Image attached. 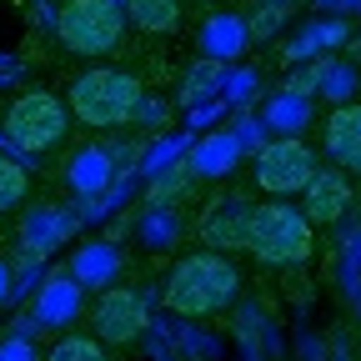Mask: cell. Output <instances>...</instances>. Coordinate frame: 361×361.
<instances>
[{
    "label": "cell",
    "mask_w": 361,
    "mask_h": 361,
    "mask_svg": "<svg viewBox=\"0 0 361 361\" xmlns=\"http://www.w3.org/2000/svg\"><path fill=\"white\" fill-rule=\"evenodd\" d=\"M186 151H191V141H186V135H161V141L141 156V171L146 176H161L166 166H176V161H186Z\"/></svg>",
    "instance_id": "cell-23"
},
{
    "label": "cell",
    "mask_w": 361,
    "mask_h": 361,
    "mask_svg": "<svg viewBox=\"0 0 361 361\" xmlns=\"http://www.w3.org/2000/svg\"><path fill=\"white\" fill-rule=\"evenodd\" d=\"M80 281L71 276V271H56V276H45L40 291H35V326H71L80 316Z\"/></svg>",
    "instance_id": "cell-12"
},
{
    "label": "cell",
    "mask_w": 361,
    "mask_h": 361,
    "mask_svg": "<svg viewBox=\"0 0 361 361\" xmlns=\"http://www.w3.org/2000/svg\"><path fill=\"white\" fill-rule=\"evenodd\" d=\"M351 90H356V71L346 66V61H336V56H326V71H322V90L316 96H326V101H351Z\"/></svg>",
    "instance_id": "cell-24"
},
{
    "label": "cell",
    "mask_w": 361,
    "mask_h": 361,
    "mask_svg": "<svg viewBox=\"0 0 361 361\" xmlns=\"http://www.w3.org/2000/svg\"><path fill=\"white\" fill-rule=\"evenodd\" d=\"M6 296H11V266L0 261V301H6Z\"/></svg>",
    "instance_id": "cell-31"
},
{
    "label": "cell",
    "mask_w": 361,
    "mask_h": 361,
    "mask_svg": "<svg viewBox=\"0 0 361 361\" xmlns=\"http://www.w3.org/2000/svg\"><path fill=\"white\" fill-rule=\"evenodd\" d=\"M301 196H306L301 211H306L311 226H331V221H341L351 211V176L341 166H316L311 180L301 186Z\"/></svg>",
    "instance_id": "cell-8"
},
{
    "label": "cell",
    "mask_w": 361,
    "mask_h": 361,
    "mask_svg": "<svg viewBox=\"0 0 361 361\" xmlns=\"http://www.w3.org/2000/svg\"><path fill=\"white\" fill-rule=\"evenodd\" d=\"M236 291H241V266L226 251H196L186 261H176V271L166 276V306L186 322L226 311L236 301Z\"/></svg>",
    "instance_id": "cell-1"
},
{
    "label": "cell",
    "mask_w": 361,
    "mask_h": 361,
    "mask_svg": "<svg viewBox=\"0 0 361 361\" xmlns=\"http://www.w3.org/2000/svg\"><path fill=\"white\" fill-rule=\"evenodd\" d=\"M261 6H281V11H291V6H301V0H261Z\"/></svg>",
    "instance_id": "cell-32"
},
{
    "label": "cell",
    "mask_w": 361,
    "mask_h": 361,
    "mask_svg": "<svg viewBox=\"0 0 361 361\" xmlns=\"http://www.w3.org/2000/svg\"><path fill=\"white\" fill-rule=\"evenodd\" d=\"M0 361H35V351H30V341L11 336V341H0Z\"/></svg>",
    "instance_id": "cell-30"
},
{
    "label": "cell",
    "mask_w": 361,
    "mask_h": 361,
    "mask_svg": "<svg viewBox=\"0 0 361 361\" xmlns=\"http://www.w3.org/2000/svg\"><path fill=\"white\" fill-rule=\"evenodd\" d=\"M45 361H106V346L101 336H61Z\"/></svg>",
    "instance_id": "cell-26"
},
{
    "label": "cell",
    "mask_w": 361,
    "mask_h": 361,
    "mask_svg": "<svg viewBox=\"0 0 361 361\" xmlns=\"http://www.w3.org/2000/svg\"><path fill=\"white\" fill-rule=\"evenodd\" d=\"M341 40H351V25H346V20H316V25H306V30L286 45V61H311V56H326L331 45H341Z\"/></svg>",
    "instance_id": "cell-19"
},
{
    "label": "cell",
    "mask_w": 361,
    "mask_h": 361,
    "mask_svg": "<svg viewBox=\"0 0 361 361\" xmlns=\"http://www.w3.org/2000/svg\"><path fill=\"white\" fill-rule=\"evenodd\" d=\"M316 171V151L301 141V135H276V141H261L256 146V186L266 196H301V186Z\"/></svg>",
    "instance_id": "cell-6"
},
{
    "label": "cell",
    "mask_w": 361,
    "mask_h": 361,
    "mask_svg": "<svg viewBox=\"0 0 361 361\" xmlns=\"http://www.w3.org/2000/svg\"><path fill=\"white\" fill-rule=\"evenodd\" d=\"M90 322H96V336H101L106 346H130V341H141L151 311H146V296H141V291L106 286L101 301H96V311H90Z\"/></svg>",
    "instance_id": "cell-7"
},
{
    "label": "cell",
    "mask_w": 361,
    "mask_h": 361,
    "mask_svg": "<svg viewBox=\"0 0 361 361\" xmlns=\"http://www.w3.org/2000/svg\"><path fill=\"white\" fill-rule=\"evenodd\" d=\"M261 126L276 130V135H296L311 126V96H296V90H276L266 106H261Z\"/></svg>",
    "instance_id": "cell-17"
},
{
    "label": "cell",
    "mask_w": 361,
    "mask_h": 361,
    "mask_svg": "<svg viewBox=\"0 0 361 361\" xmlns=\"http://www.w3.org/2000/svg\"><path fill=\"white\" fill-rule=\"evenodd\" d=\"M251 45V30H246V16H236V11H216V16H206V25H201V56L206 61H236L241 51Z\"/></svg>",
    "instance_id": "cell-13"
},
{
    "label": "cell",
    "mask_w": 361,
    "mask_h": 361,
    "mask_svg": "<svg viewBox=\"0 0 361 361\" xmlns=\"http://www.w3.org/2000/svg\"><path fill=\"white\" fill-rule=\"evenodd\" d=\"M246 226H251V201H241V196H226V201H216L206 216H201V236H206V246L211 251H246Z\"/></svg>",
    "instance_id": "cell-10"
},
{
    "label": "cell",
    "mask_w": 361,
    "mask_h": 361,
    "mask_svg": "<svg viewBox=\"0 0 361 361\" xmlns=\"http://www.w3.org/2000/svg\"><path fill=\"white\" fill-rule=\"evenodd\" d=\"M281 20H286L281 6H256V11L246 16V30H251V40H271V35L281 30Z\"/></svg>",
    "instance_id": "cell-27"
},
{
    "label": "cell",
    "mask_w": 361,
    "mask_h": 361,
    "mask_svg": "<svg viewBox=\"0 0 361 361\" xmlns=\"http://www.w3.org/2000/svg\"><path fill=\"white\" fill-rule=\"evenodd\" d=\"M126 6V25L151 30V35H171L180 25V0H121Z\"/></svg>",
    "instance_id": "cell-18"
},
{
    "label": "cell",
    "mask_w": 361,
    "mask_h": 361,
    "mask_svg": "<svg viewBox=\"0 0 361 361\" xmlns=\"http://www.w3.org/2000/svg\"><path fill=\"white\" fill-rule=\"evenodd\" d=\"M141 80L130 71H116V66H96V71H80L75 85H71V121L80 126H96V130H116L126 121H135V106H141Z\"/></svg>",
    "instance_id": "cell-2"
},
{
    "label": "cell",
    "mask_w": 361,
    "mask_h": 361,
    "mask_svg": "<svg viewBox=\"0 0 361 361\" xmlns=\"http://www.w3.org/2000/svg\"><path fill=\"white\" fill-rule=\"evenodd\" d=\"M241 151H246V141H241L236 130H216V135H206V141H196L186 151V166H191V176L216 180V176H226V171L241 161Z\"/></svg>",
    "instance_id": "cell-15"
},
{
    "label": "cell",
    "mask_w": 361,
    "mask_h": 361,
    "mask_svg": "<svg viewBox=\"0 0 361 361\" xmlns=\"http://www.w3.org/2000/svg\"><path fill=\"white\" fill-rule=\"evenodd\" d=\"M141 241H146L151 251H166V246L176 241V211H171V206H151V211H146V221H141Z\"/></svg>",
    "instance_id": "cell-25"
},
{
    "label": "cell",
    "mask_w": 361,
    "mask_h": 361,
    "mask_svg": "<svg viewBox=\"0 0 361 361\" xmlns=\"http://www.w3.org/2000/svg\"><path fill=\"white\" fill-rule=\"evenodd\" d=\"M6 141L25 156H40V151H51L66 141V130H71V106L56 96V90H25V96H16L6 106Z\"/></svg>",
    "instance_id": "cell-5"
},
{
    "label": "cell",
    "mask_w": 361,
    "mask_h": 361,
    "mask_svg": "<svg viewBox=\"0 0 361 361\" xmlns=\"http://www.w3.org/2000/svg\"><path fill=\"white\" fill-rule=\"evenodd\" d=\"M56 35L71 56H111L126 40V6L121 0H66L56 16Z\"/></svg>",
    "instance_id": "cell-4"
},
{
    "label": "cell",
    "mask_w": 361,
    "mask_h": 361,
    "mask_svg": "<svg viewBox=\"0 0 361 361\" xmlns=\"http://www.w3.org/2000/svg\"><path fill=\"white\" fill-rule=\"evenodd\" d=\"M251 85H256V80H251V71H236L231 80H221L226 101H246V96H251Z\"/></svg>",
    "instance_id": "cell-29"
},
{
    "label": "cell",
    "mask_w": 361,
    "mask_h": 361,
    "mask_svg": "<svg viewBox=\"0 0 361 361\" xmlns=\"http://www.w3.org/2000/svg\"><path fill=\"white\" fill-rule=\"evenodd\" d=\"M186 176H191V166L186 161H176V166H166L161 176H151V186H146V206H171L176 196H186L191 186H186Z\"/></svg>",
    "instance_id": "cell-21"
},
{
    "label": "cell",
    "mask_w": 361,
    "mask_h": 361,
    "mask_svg": "<svg viewBox=\"0 0 361 361\" xmlns=\"http://www.w3.org/2000/svg\"><path fill=\"white\" fill-rule=\"evenodd\" d=\"M316 246V231L306 211H296L286 196L266 201V206H251V226H246V251L261 261V266H301Z\"/></svg>",
    "instance_id": "cell-3"
},
{
    "label": "cell",
    "mask_w": 361,
    "mask_h": 361,
    "mask_svg": "<svg viewBox=\"0 0 361 361\" xmlns=\"http://www.w3.org/2000/svg\"><path fill=\"white\" fill-rule=\"evenodd\" d=\"M116 180V151L111 146H80L66 166V186L75 196H101Z\"/></svg>",
    "instance_id": "cell-14"
},
{
    "label": "cell",
    "mask_w": 361,
    "mask_h": 361,
    "mask_svg": "<svg viewBox=\"0 0 361 361\" xmlns=\"http://www.w3.org/2000/svg\"><path fill=\"white\" fill-rule=\"evenodd\" d=\"M322 146H326L331 166H341L346 176H361V101H341L326 116Z\"/></svg>",
    "instance_id": "cell-9"
},
{
    "label": "cell",
    "mask_w": 361,
    "mask_h": 361,
    "mask_svg": "<svg viewBox=\"0 0 361 361\" xmlns=\"http://www.w3.org/2000/svg\"><path fill=\"white\" fill-rule=\"evenodd\" d=\"M322 71H326V56H311L306 71H296L286 80V90H296V96H316V90H322Z\"/></svg>",
    "instance_id": "cell-28"
},
{
    "label": "cell",
    "mask_w": 361,
    "mask_h": 361,
    "mask_svg": "<svg viewBox=\"0 0 361 361\" xmlns=\"http://www.w3.org/2000/svg\"><path fill=\"white\" fill-rule=\"evenodd\" d=\"M221 80H226V66H221V61H201L186 80H180V106H201V101H211L216 90H221Z\"/></svg>",
    "instance_id": "cell-20"
},
{
    "label": "cell",
    "mask_w": 361,
    "mask_h": 361,
    "mask_svg": "<svg viewBox=\"0 0 361 361\" xmlns=\"http://www.w3.org/2000/svg\"><path fill=\"white\" fill-rule=\"evenodd\" d=\"M71 276L90 291H106L116 276H121V246L116 241H85L75 256H71Z\"/></svg>",
    "instance_id": "cell-16"
},
{
    "label": "cell",
    "mask_w": 361,
    "mask_h": 361,
    "mask_svg": "<svg viewBox=\"0 0 361 361\" xmlns=\"http://www.w3.org/2000/svg\"><path fill=\"white\" fill-rule=\"evenodd\" d=\"M71 231H75V216H71V211H61V206H35V211H25V226H20V251H25L30 261H40V256H51L56 246H66Z\"/></svg>",
    "instance_id": "cell-11"
},
{
    "label": "cell",
    "mask_w": 361,
    "mask_h": 361,
    "mask_svg": "<svg viewBox=\"0 0 361 361\" xmlns=\"http://www.w3.org/2000/svg\"><path fill=\"white\" fill-rule=\"evenodd\" d=\"M25 191H30L25 166H20V161H11V156H0V216L16 211V206L25 201Z\"/></svg>",
    "instance_id": "cell-22"
}]
</instances>
